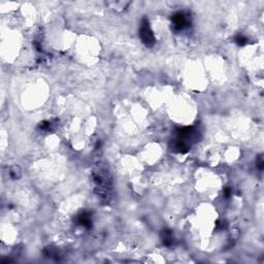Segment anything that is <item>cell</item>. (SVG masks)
Masks as SVG:
<instances>
[{
    "instance_id": "3957f363",
    "label": "cell",
    "mask_w": 264,
    "mask_h": 264,
    "mask_svg": "<svg viewBox=\"0 0 264 264\" xmlns=\"http://www.w3.org/2000/svg\"><path fill=\"white\" fill-rule=\"evenodd\" d=\"M78 223L83 225V226L87 227V228H90V227L92 226V221H91V218H90V215L85 214V213L81 214L78 218Z\"/></svg>"
},
{
    "instance_id": "8992f818",
    "label": "cell",
    "mask_w": 264,
    "mask_h": 264,
    "mask_svg": "<svg viewBox=\"0 0 264 264\" xmlns=\"http://www.w3.org/2000/svg\"><path fill=\"white\" fill-rule=\"evenodd\" d=\"M11 176L13 178H18L20 176V168L17 166H14L13 168L11 169Z\"/></svg>"
},
{
    "instance_id": "5b68a950",
    "label": "cell",
    "mask_w": 264,
    "mask_h": 264,
    "mask_svg": "<svg viewBox=\"0 0 264 264\" xmlns=\"http://www.w3.org/2000/svg\"><path fill=\"white\" fill-rule=\"evenodd\" d=\"M234 40L237 44H239V46H245V43L248 42V38L245 37V36H243V35H237Z\"/></svg>"
},
{
    "instance_id": "ba28073f",
    "label": "cell",
    "mask_w": 264,
    "mask_h": 264,
    "mask_svg": "<svg viewBox=\"0 0 264 264\" xmlns=\"http://www.w3.org/2000/svg\"><path fill=\"white\" fill-rule=\"evenodd\" d=\"M257 166L260 170L263 169V160H262V157H259L258 161H257Z\"/></svg>"
},
{
    "instance_id": "7a4b0ae2",
    "label": "cell",
    "mask_w": 264,
    "mask_h": 264,
    "mask_svg": "<svg viewBox=\"0 0 264 264\" xmlns=\"http://www.w3.org/2000/svg\"><path fill=\"white\" fill-rule=\"evenodd\" d=\"M189 24V20L184 13H176L172 16V25L175 30H182L187 27Z\"/></svg>"
},
{
    "instance_id": "277c9868",
    "label": "cell",
    "mask_w": 264,
    "mask_h": 264,
    "mask_svg": "<svg viewBox=\"0 0 264 264\" xmlns=\"http://www.w3.org/2000/svg\"><path fill=\"white\" fill-rule=\"evenodd\" d=\"M162 239H163V243L165 245H171L173 243V237H172V233L171 231L168 229L163 230L162 232Z\"/></svg>"
},
{
    "instance_id": "52a82bcc",
    "label": "cell",
    "mask_w": 264,
    "mask_h": 264,
    "mask_svg": "<svg viewBox=\"0 0 264 264\" xmlns=\"http://www.w3.org/2000/svg\"><path fill=\"white\" fill-rule=\"evenodd\" d=\"M50 127H51V123H50V122H42V123H40V125H39V128L42 130H49Z\"/></svg>"
},
{
    "instance_id": "6da1fadb",
    "label": "cell",
    "mask_w": 264,
    "mask_h": 264,
    "mask_svg": "<svg viewBox=\"0 0 264 264\" xmlns=\"http://www.w3.org/2000/svg\"><path fill=\"white\" fill-rule=\"evenodd\" d=\"M139 36L141 38L143 42L148 46H154L155 43V37H154V34L152 32L151 28H150V23L147 19H143L141 22V25H140V29H139Z\"/></svg>"
},
{
    "instance_id": "9c48e42d",
    "label": "cell",
    "mask_w": 264,
    "mask_h": 264,
    "mask_svg": "<svg viewBox=\"0 0 264 264\" xmlns=\"http://www.w3.org/2000/svg\"><path fill=\"white\" fill-rule=\"evenodd\" d=\"M225 196L226 197H229L230 195H231V190H230L229 188H227V189H225Z\"/></svg>"
}]
</instances>
